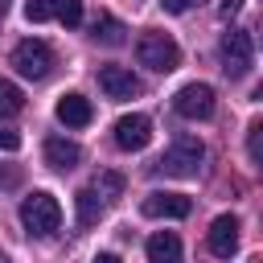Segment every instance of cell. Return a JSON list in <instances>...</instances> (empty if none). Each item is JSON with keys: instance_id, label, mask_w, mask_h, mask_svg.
<instances>
[{"instance_id": "4fadbf2b", "label": "cell", "mask_w": 263, "mask_h": 263, "mask_svg": "<svg viewBox=\"0 0 263 263\" xmlns=\"http://www.w3.org/2000/svg\"><path fill=\"white\" fill-rule=\"evenodd\" d=\"M148 263H181V238L173 230H156L148 238Z\"/></svg>"}, {"instance_id": "e0dca14e", "label": "cell", "mask_w": 263, "mask_h": 263, "mask_svg": "<svg viewBox=\"0 0 263 263\" xmlns=\"http://www.w3.org/2000/svg\"><path fill=\"white\" fill-rule=\"evenodd\" d=\"M90 189L99 193V201H103V205H111V201H115V197L123 193V177H119V173H99Z\"/></svg>"}, {"instance_id": "4316f807", "label": "cell", "mask_w": 263, "mask_h": 263, "mask_svg": "<svg viewBox=\"0 0 263 263\" xmlns=\"http://www.w3.org/2000/svg\"><path fill=\"white\" fill-rule=\"evenodd\" d=\"M0 16H4V8H0Z\"/></svg>"}, {"instance_id": "7402d4cb", "label": "cell", "mask_w": 263, "mask_h": 263, "mask_svg": "<svg viewBox=\"0 0 263 263\" xmlns=\"http://www.w3.org/2000/svg\"><path fill=\"white\" fill-rule=\"evenodd\" d=\"M238 8H242V0H222V4H218V12H222V21H230V16L238 12Z\"/></svg>"}, {"instance_id": "9c48e42d", "label": "cell", "mask_w": 263, "mask_h": 263, "mask_svg": "<svg viewBox=\"0 0 263 263\" xmlns=\"http://www.w3.org/2000/svg\"><path fill=\"white\" fill-rule=\"evenodd\" d=\"M193 210V201L185 193H148L140 201V214L144 218H185Z\"/></svg>"}, {"instance_id": "7c38bea8", "label": "cell", "mask_w": 263, "mask_h": 263, "mask_svg": "<svg viewBox=\"0 0 263 263\" xmlns=\"http://www.w3.org/2000/svg\"><path fill=\"white\" fill-rule=\"evenodd\" d=\"M78 160H82V148L74 140H66V136H49L45 140V164L49 168H74Z\"/></svg>"}, {"instance_id": "30bf717a", "label": "cell", "mask_w": 263, "mask_h": 263, "mask_svg": "<svg viewBox=\"0 0 263 263\" xmlns=\"http://www.w3.org/2000/svg\"><path fill=\"white\" fill-rule=\"evenodd\" d=\"M210 251H214L218 259H230V255L238 251V218H234V214L214 218V226H210Z\"/></svg>"}, {"instance_id": "5bb4252c", "label": "cell", "mask_w": 263, "mask_h": 263, "mask_svg": "<svg viewBox=\"0 0 263 263\" xmlns=\"http://www.w3.org/2000/svg\"><path fill=\"white\" fill-rule=\"evenodd\" d=\"M123 33H127V29H123L111 12H99V16L90 21V37H95V41H103V45H123V41H127Z\"/></svg>"}, {"instance_id": "ac0fdd59", "label": "cell", "mask_w": 263, "mask_h": 263, "mask_svg": "<svg viewBox=\"0 0 263 263\" xmlns=\"http://www.w3.org/2000/svg\"><path fill=\"white\" fill-rule=\"evenodd\" d=\"M53 16H58L66 29H78V25H82V0H58Z\"/></svg>"}, {"instance_id": "8fae6325", "label": "cell", "mask_w": 263, "mask_h": 263, "mask_svg": "<svg viewBox=\"0 0 263 263\" xmlns=\"http://www.w3.org/2000/svg\"><path fill=\"white\" fill-rule=\"evenodd\" d=\"M53 115H58V123H66V127H86V123L95 119V107H90V99H82V95L70 90V95L58 99Z\"/></svg>"}, {"instance_id": "ffe728a7", "label": "cell", "mask_w": 263, "mask_h": 263, "mask_svg": "<svg viewBox=\"0 0 263 263\" xmlns=\"http://www.w3.org/2000/svg\"><path fill=\"white\" fill-rule=\"evenodd\" d=\"M16 148H21V132L0 127V152H16Z\"/></svg>"}, {"instance_id": "2e32d148", "label": "cell", "mask_w": 263, "mask_h": 263, "mask_svg": "<svg viewBox=\"0 0 263 263\" xmlns=\"http://www.w3.org/2000/svg\"><path fill=\"white\" fill-rule=\"evenodd\" d=\"M21 107H25V95H21V86H16V82H8V78H0V119H12V115H21Z\"/></svg>"}, {"instance_id": "484cf974", "label": "cell", "mask_w": 263, "mask_h": 263, "mask_svg": "<svg viewBox=\"0 0 263 263\" xmlns=\"http://www.w3.org/2000/svg\"><path fill=\"white\" fill-rule=\"evenodd\" d=\"M0 263H8V259H4V255H0Z\"/></svg>"}, {"instance_id": "277c9868", "label": "cell", "mask_w": 263, "mask_h": 263, "mask_svg": "<svg viewBox=\"0 0 263 263\" xmlns=\"http://www.w3.org/2000/svg\"><path fill=\"white\" fill-rule=\"evenodd\" d=\"M218 53H222V70L230 78H242L255 66V41H251L247 29H226L222 41H218Z\"/></svg>"}, {"instance_id": "ba28073f", "label": "cell", "mask_w": 263, "mask_h": 263, "mask_svg": "<svg viewBox=\"0 0 263 263\" xmlns=\"http://www.w3.org/2000/svg\"><path fill=\"white\" fill-rule=\"evenodd\" d=\"M148 140H152V119L148 115H123L119 123H115V144L123 148V152H140V148H148Z\"/></svg>"}, {"instance_id": "7a4b0ae2", "label": "cell", "mask_w": 263, "mask_h": 263, "mask_svg": "<svg viewBox=\"0 0 263 263\" xmlns=\"http://www.w3.org/2000/svg\"><path fill=\"white\" fill-rule=\"evenodd\" d=\"M136 62L140 66H148V70H156V74H173L177 66H181V45L168 37V33H144L140 41H136Z\"/></svg>"}, {"instance_id": "44dd1931", "label": "cell", "mask_w": 263, "mask_h": 263, "mask_svg": "<svg viewBox=\"0 0 263 263\" xmlns=\"http://www.w3.org/2000/svg\"><path fill=\"white\" fill-rule=\"evenodd\" d=\"M259 132H263L259 123H251V127H247V152H251V160H255V164H259Z\"/></svg>"}, {"instance_id": "8992f818", "label": "cell", "mask_w": 263, "mask_h": 263, "mask_svg": "<svg viewBox=\"0 0 263 263\" xmlns=\"http://www.w3.org/2000/svg\"><path fill=\"white\" fill-rule=\"evenodd\" d=\"M214 107H218V99H214V86H205V82H189L173 95V111L181 119H210Z\"/></svg>"}, {"instance_id": "d4e9b609", "label": "cell", "mask_w": 263, "mask_h": 263, "mask_svg": "<svg viewBox=\"0 0 263 263\" xmlns=\"http://www.w3.org/2000/svg\"><path fill=\"white\" fill-rule=\"evenodd\" d=\"M95 263H119V255H95Z\"/></svg>"}, {"instance_id": "d6986e66", "label": "cell", "mask_w": 263, "mask_h": 263, "mask_svg": "<svg viewBox=\"0 0 263 263\" xmlns=\"http://www.w3.org/2000/svg\"><path fill=\"white\" fill-rule=\"evenodd\" d=\"M58 8V0H25V16L29 21H49Z\"/></svg>"}, {"instance_id": "52a82bcc", "label": "cell", "mask_w": 263, "mask_h": 263, "mask_svg": "<svg viewBox=\"0 0 263 263\" xmlns=\"http://www.w3.org/2000/svg\"><path fill=\"white\" fill-rule=\"evenodd\" d=\"M99 90L107 95V99H136V95H144V82L127 70V66H99Z\"/></svg>"}, {"instance_id": "6da1fadb", "label": "cell", "mask_w": 263, "mask_h": 263, "mask_svg": "<svg viewBox=\"0 0 263 263\" xmlns=\"http://www.w3.org/2000/svg\"><path fill=\"white\" fill-rule=\"evenodd\" d=\"M21 222H25V230H29V234L49 238V234L62 226V205H58V197H53V193H45V189L29 193V197L21 201Z\"/></svg>"}, {"instance_id": "9a60e30c", "label": "cell", "mask_w": 263, "mask_h": 263, "mask_svg": "<svg viewBox=\"0 0 263 263\" xmlns=\"http://www.w3.org/2000/svg\"><path fill=\"white\" fill-rule=\"evenodd\" d=\"M74 205H78V226L99 222V214L107 210V205L99 201V193H95V189H78V193H74Z\"/></svg>"}, {"instance_id": "603a6c76", "label": "cell", "mask_w": 263, "mask_h": 263, "mask_svg": "<svg viewBox=\"0 0 263 263\" xmlns=\"http://www.w3.org/2000/svg\"><path fill=\"white\" fill-rule=\"evenodd\" d=\"M168 12H185V8H193V4H201V0H160Z\"/></svg>"}, {"instance_id": "cb8c5ba5", "label": "cell", "mask_w": 263, "mask_h": 263, "mask_svg": "<svg viewBox=\"0 0 263 263\" xmlns=\"http://www.w3.org/2000/svg\"><path fill=\"white\" fill-rule=\"evenodd\" d=\"M16 181H21V173H16V168H4V173H0V189H12Z\"/></svg>"}, {"instance_id": "3957f363", "label": "cell", "mask_w": 263, "mask_h": 263, "mask_svg": "<svg viewBox=\"0 0 263 263\" xmlns=\"http://www.w3.org/2000/svg\"><path fill=\"white\" fill-rule=\"evenodd\" d=\"M201 160H205V144L197 136H177L173 148L156 160V173H164V177H197Z\"/></svg>"}, {"instance_id": "5b68a950", "label": "cell", "mask_w": 263, "mask_h": 263, "mask_svg": "<svg viewBox=\"0 0 263 263\" xmlns=\"http://www.w3.org/2000/svg\"><path fill=\"white\" fill-rule=\"evenodd\" d=\"M12 66H16L21 78L41 82V78H49V70H53V49H49L41 37H25V41L12 49Z\"/></svg>"}]
</instances>
